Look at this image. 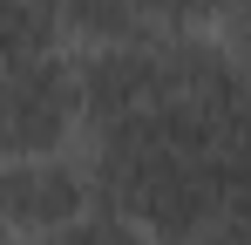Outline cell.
<instances>
[{
  "label": "cell",
  "instance_id": "1",
  "mask_svg": "<svg viewBox=\"0 0 251 245\" xmlns=\"http://www.w3.org/2000/svg\"><path fill=\"white\" fill-rule=\"evenodd\" d=\"M82 136V75L75 55L48 48L34 61L0 68V163L61 157Z\"/></svg>",
  "mask_w": 251,
  "mask_h": 245
},
{
  "label": "cell",
  "instance_id": "2",
  "mask_svg": "<svg viewBox=\"0 0 251 245\" xmlns=\"http://www.w3.org/2000/svg\"><path fill=\"white\" fill-rule=\"evenodd\" d=\"M95 211H102L95 177L75 150L0 163V232H7V245H48L61 232H75L82 218H95Z\"/></svg>",
  "mask_w": 251,
  "mask_h": 245
},
{
  "label": "cell",
  "instance_id": "3",
  "mask_svg": "<svg viewBox=\"0 0 251 245\" xmlns=\"http://www.w3.org/2000/svg\"><path fill=\"white\" fill-rule=\"evenodd\" d=\"M75 75H82V129H116L136 122L143 109L163 102V82H156V48L150 41H116V48H88L75 55Z\"/></svg>",
  "mask_w": 251,
  "mask_h": 245
},
{
  "label": "cell",
  "instance_id": "4",
  "mask_svg": "<svg viewBox=\"0 0 251 245\" xmlns=\"http://www.w3.org/2000/svg\"><path fill=\"white\" fill-rule=\"evenodd\" d=\"M54 21L68 34H82L88 48H116V41H150L136 0H54Z\"/></svg>",
  "mask_w": 251,
  "mask_h": 245
},
{
  "label": "cell",
  "instance_id": "5",
  "mask_svg": "<svg viewBox=\"0 0 251 245\" xmlns=\"http://www.w3.org/2000/svg\"><path fill=\"white\" fill-rule=\"evenodd\" d=\"M54 34H61L54 0H0V68L48 55V48H54Z\"/></svg>",
  "mask_w": 251,
  "mask_h": 245
}]
</instances>
